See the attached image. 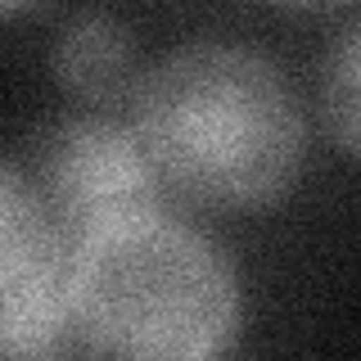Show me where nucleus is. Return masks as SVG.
<instances>
[{"label":"nucleus","instance_id":"1","mask_svg":"<svg viewBox=\"0 0 361 361\" xmlns=\"http://www.w3.org/2000/svg\"><path fill=\"white\" fill-rule=\"evenodd\" d=\"M140 149L158 180L221 208L285 195L302 163V113L280 68L244 45L172 50L135 90Z\"/></svg>","mask_w":361,"mask_h":361},{"label":"nucleus","instance_id":"2","mask_svg":"<svg viewBox=\"0 0 361 361\" xmlns=\"http://www.w3.org/2000/svg\"><path fill=\"white\" fill-rule=\"evenodd\" d=\"M73 316L95 361H226L240 280L212 240L158 212L73 248Z\"/></svg>","mask_w":361,"mask_h":361},{"label":"nucleus","instance_id":"3","mask_svg":"<svg viewBox=\"0 0 361 361\" xmlns=\"http://www.w3.org/2000/svg\"><path fill=\"white\" fill-rule=\"evenodd\" d=\"M32 190L50 231L73 248L163 212V180L149 154L131 127L109 118H68L45 131Z\"/></svg>","mask_w":361,"mask_h":361},{"label":"nucleus","instance_id":"4","mask_svg":"<svg viewBox=\"0 0 361 361\" xmlns=\"http://www.w3.org/2000/svg\"><path fill=\"white\" fill-rule=\"evenodd\" d=\"M77 348L73 244L50 235L0 271V361H68Z\"/></svg>","mask_w":361,"mask_h":361},{"label":"nucleus","instance_id":"5","mask_svg":"<svg viewBox=\"0 0 361 361\" xmlns=\"http://www.w3.org/2000/svg\"><path fill=\"white\" fill-rule=\"evenodd\" d=\"M54 73L82 99H113L135 73L131 32L109 14H82L54 45Z\"/></svg>","mask_w":361,"mask_h":361},{"label":"nucleus","instance_id":"6","mask_svg":"<svg viewBox=\"0 0 361 361\" xmlns=\"http://www.w3.org/2000/svg\"><path fill=\"white\" fill-rule=\"evenodd\" d=\"M54 231L41 212V199L32 190V180L14 172L9 163H0V271L9 262H18L23 253H32Z\"/></svg>","mask_w":361,"mask_h":361},{"label":"nucleus","instance_id":"7","mask_svg":"<svg viewBox=\"0 0 361 361\" xmlns=\"http://www.w3.org/2000/svg\"><path fill=\"white\" fill-rule=\"evenodd\" d=\"M325 99H330L338 145L353 154L357 149V27H348V37L334 54V73H330V86H325Z\"/></svg>","mask_w":361,"mask_h":361}]
</instances>
